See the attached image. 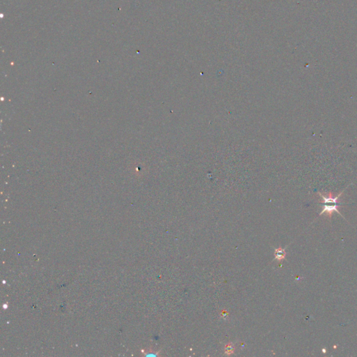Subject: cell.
I'll list each match as a JSON object with an SVG mask.
<instances>
[{
	"instance_id": "cell-1",
	"label": "cell",
	"mask_w": 357,
	"mask_h": 357,
	"mask_svg": "<svg viewBox=\"0 0 357 357\" xmlns=\"http://www.w3.org/2000/svg\"><path fill=\"white\" fill-rule=\"evenodd\" d=\"M318 194L322 199V201L319 202L323 204L322 210L320 212V214H319V216H321L323 214H327L329 218H332L333 213L335 211L338 213V214L342 216L341 212L338 211V207L341 205V204L338 203V199L342 194V192H340L337 196H334V195L332 194V192H328L327 195L322 194L321 192H318Z\"/></svg>"
},
{
	"instance_id": "cell-2",
	"label": "cell",
	"mask_w": 357,
	"mask_h": 357,
	"mask_svg": "<svg viewBox=\"0 0 357 357\" xmlns=\"http://www.w3.org/2000/svg\"><path fill=\"white\" fill-rule=\"evenodd\" d=\"M286 256V252L285 249L282 248H278L276 249L275 250V258L276 260L278 261H281L285 259Z\"/></svg>"
},
{
	"instance_id": "cell-3",
	"label": "cell",
	"mask_w": 357,
	"mask_h": 357,
	"mask_svg": "<svg viewBox=\"0 0 357 357\" xmlns=\"http://www.w3.org/2000/svg\"><path fill=\"white\" fill-rule=\"evenodd\" d=\"M234 345H233L232 343H230L228 345H227L225 347V352L226 355H232V354L234 352Z\"/></svg>"
},
{
	"instance_id": "cell-4",
	"label": "cell",
	"mask_w": 357,
	"mask_h": 357,
	"mask_svg": "<svg viewBox=\"0 0 357 357\" xmlns=\"http://www.w3.org/2000/svg\"><path fill=\"white\" fill-rule=\"evenodd\" d=\"M142 353L144 355V356H157L158 355V352H154L151 350H142Z\"/></svg>"
}]
</instances>
